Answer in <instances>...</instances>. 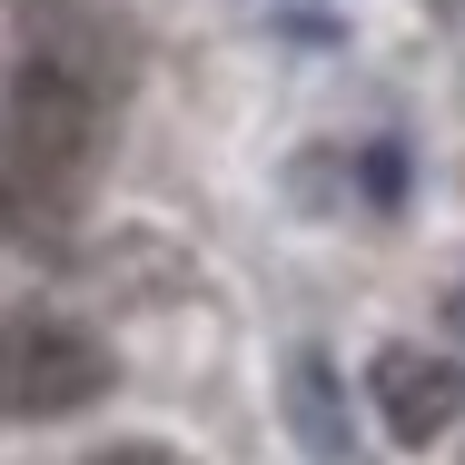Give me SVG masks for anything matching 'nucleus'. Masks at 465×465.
<instances>
[{
	"mask_svg": "<svg viewBox=\"0 0 465 465\" xmlns=\"http://www.w3.org/2000/svg\"><path fill=\"white\" fill-rule=\"evenodd\" d=\"M109 396V347L80 317L50 307H0V416L10 426H50Z\"/></svg>",
	"mask_w": 465,
	"mask_h": 465,
	"instance_id": "2",
	"label": "nucleus"
},
{
	"mask_svg": "<svg viewBox=\"0 0 465 465\" xmlns=\"http://www.w3.org/2000/svg\"><path fill=\"white\" fill-rule=\"evenodd\" d=\"M446 317H456V327H465V287H456V297H446Z\"/></svg>",
	"mask_w": 465,
	"mask_h": 465,
	"instance_id": "5",
	"label": "nucleus"
},
{
	"mask_svg": "<svg viewBox=\"0 0 465 465\" xmlns=\"http://www.w3.org/2000/svg\"><path fill=\"white\" fill-rule=\"evenodd\" d=\"M99 149H109V90L20 60V80L0 99V238L10 248H50L99 188Z\"/></svg>",
	"mask_w": 465,
	"mask_h": 465,
	"instance_id": "1",
	"label": "nucleus"
},
{
	"mask_svg": "<svg viewBox=\"0 0 465 465\" xmlns=\"http://www.w3.org/2000/svg\"><path fill=\"white\" fill-rule=\"evenodd\" d=\"M90 465H188V456H169V446L139 436V446H109V456H90Z\"/></svg>",
	"mask_w": 465,
	"mask_h": 465,
	"instance_id": "4",
	"label": "nucleus"
},
{
	"mask_svg": "<svg viewBox=\"0 0 465 465\" xmlns=\"http://www.w3.org/2000/svg\"><path fill=\"white\" fill-rule=\"evenodd\" d=\"M367 396H376V426H386L396 446H436V436L465 416L456 357H426V347H386L367 367Z\"/></svg>",
	"mask_w": 465,
	"mask_h": 465,
	"instance_id": "3",
	"label": "nucleus"
}]
</instances>
